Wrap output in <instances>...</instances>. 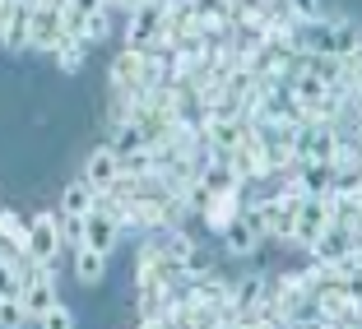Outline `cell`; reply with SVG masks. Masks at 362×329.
Masks as SVG:
<instances>
[{
    "mask_svg": "<svg viewBox=\"0 0 362 329\" xmlns=\"http://www.w3.org/2000/svg\"><path fill=\"white\" fill-rule=\"evenodd\" d=\"M19 301H23V311H28V320H42V311L56 306V269L52 265H28Z\"/></svg>",
    "mask_w": 362,
    "mask_h": 329,
    "instance_id": "cell-1",
    "label": "cell"
},
{
    "mask_svg": "<svg viewBox=\"0 0 362 329\" xmlns=\"http://www.w3.org/2000/svg\"><path fill=\"white\" fill-rule=\"evenodd\" d=\"M349 246H358V227H339V223H330V227H320V232L311 237L302 251L311 255V265H325V269H330L334 260L349 251Z\"/></svg>",
    "mask_w": 362,
    "mask_h": 329,
    "instance_id": "cell-2",
    "label": "cell"
},
{
    "mask_svg": "<svg viewBox=\"0 0 362 329\" xmlns=\"http://www.w3.org/2000/svg\"><path fill=\"white\" fill-rule=\"evenodd\" d=\"M163 19H168V0H144L139 10H130V28H126V47L149 52V42L158 37Z\"/></svg>",
    "mask_w": 362,
    "mask_h": 329,
    "instance_id": "cell-3",
    "label": "cell"
},
{
    "mask_svg": "<svg viewBox=\"0 0 362 329\" xmlns=\"http://www.w3.org/2000/svg\"><path fill=\"white\" fill-rule=\"evenodd\" d=\"M61 218L56 213H37L28 223V260L33 265H56V251H61Z\"/></svg>",
    "mask_w": 362,
    "mask_h": 329,
    "instance_id": "cell-4",
    "label": "cell"
},
{
    "mask_svg": "<svg viewBox=\"0 0 362 329\" xmlns=\"http://www.w3.org/2000/svg\"><path fill=\"white\" fill-rule=\"evenodd\" d=\"M65 42H75V37L61 28V14L56 10L28 14V47H37V52H61Z\"/></svg>",
    "mask_w": 362,
    "mask_h": 329,
    "instance_id": "cell-5",
    "label": "cell"
},
{
    "mask_svg": "<svg viewBox=\"0 0 362 329\" xmlns=\"http://www.w3.org/2000/svg\"><path fill=\"white\" fill-rule=\"evenodd\" d=\"M242 204H246L242 186H233V191H214L209 204H204V223H209L214 232H223V223H233L237 213H242Z\"/></svg>",
    "mask_w": 362,
    "mask_h": 329,
    "instance_id": "cell-6",
    "label": "cell"
},
{
    "mask_svg": "<svg viewBox=\"0 0 362 329\" xmlns=\"http://www.w3.org/2000/svg\"><path fill=\"white\" fill-rule=\"evenodd\" d=\"M320 227H330V209H325V200H320V195H302V204H298V232H293V241L307 246Z\"/></svg>",
    "mask_w": 362,
    "mask_h": 329,
    "instance_id": "cell-7",
    "label": "cell"
},
{
    "mask_svg": "<svg viewBox=\"0 0 362 329\" xmlns=\"http://www.w3.org/2000/svg\"><path fill=\"white\" fill-rule=\"evenodd\" d=\"M117 172H121V153L107 144V149H98V153H88V167H84V181L93 186V191H107L112 181H117Z\"/></svg>",
    "mask_w": 362,
    "mask_h": 329,
    "instance_id": "cell-8",
    "label": "cell"
},
{
    "mask_svg": "<svg viewBox=\"0 0 362 329\" xmlns=\"http://www.w3.org/2000/svg\"><path fill=\"white\" fill-rule=\"evenodd\" d=\"M218 237H223V251H228V255H251V251L260 246V232L246 223L242 213H237L233 223H223V232H218Z\"/></svg>",
    "mask_w": 362,
    "mask_h": 329,
    "instance_id": "cell-9",
    "label": "cell"
},
{
    "mask_svg": "<svg viewBox=\"0 0 362 329\" xmlns=\"http://www.w3.org/2000/svg\"><path fill=\"white\" fill-rule=\"evenodd\" d=\"M79 246H93V251H107L112 255V246H117V223L107 218V213H84V241Z\"/></svg>",
    "mask_w": 362,
    "mask_h": 329,
    "instance_id": "cell-10",
    "label": "cell"
},
{
    "mask_svg": "<svg viewBox=\"0 0 362 329\" xmlns=\"http://www.w3.org/2000/svg\"><path fill=\"white\" fill-rule=\"evenodd\" d=\"M93 200H98V191L88 186V181H70V186L61 191V213L84 218V213H93Z\"/></svg>",
    "mask_w": 362,
    "mask_h": 329,
    "instance_id": "cell-11",
    "label": "cell"
},
{
    "mask_svg": "<svg viewBox=\"0 0 362 329\" xmlns=\"http://www.w3.org/2000/svg\"><path fill=\"white\" fill-rule=\"evenodd\" d=\"M75 274H79V283H103V274H107V251L75 246Z\"/></svg>",
    "mask_w": 362,
    "mask_h": 329,
    "instance_id": "cell-12",
    "label": "cell"
},
{
    "mask_svg": "<svg viewBox=\"0 0 362 329\" xmlns=\"http://www.w3.org/2000/svg\"><path fill=\"white\" fill-rule=\"evenodd\" d=\"M0 246L28 255V223H23L19 213H10V209H0Z\"/></svg>",
    "mask_w": 362,
    "mask_h": 329,
    "instance_id": "cell-13",
    "label": "cell"
},
{
    "mask_svg": "<svg viewBox=\"0 0 362 329\" xmlns=\"http://www.w3.org/2000/svg\"><path fill=\"white\" fill-rule=\"evenodd\" d=\"M260 301H265V278H260V274H246L242 283L233 287V306L237 311H251V306H260Z\"/></svg>",
    "mask_w": 362,
    "mask_h": 329,
    "instance_id": "cell-14",
    "label": "cell"
},
{
    "mask_svg": "<svg viewBox=\"0 0 362 329\" xmlns=\"http://www.w3.org/2000/svg\"><path fill=\"white\" fill-rule=\"evenodd\" d=\"M168 232V241H163V255L168 260H177V265H186V255L195 251V237L186 232V227H163Z\"/></svg>",
    "mask_w": 362,
    "mask_h": 329,
    "instance_id": "cell-15",
    "label": "cell"
},
{
    "mask_svg": "<svg viewBox=\"0 0 362 329\" xmlns=\"http://www.w3.org/2000/svg\"><path fill=\"white\" fill-rule=\"evenodd\" d=\"M107 32H112V10H93L79 23V42H103Z\"/></svg>",
    "mask_w": 362,
    "mask_h": 329,
    "instance_id": "cell-16",
    "label": "cell"
},
{
    "mask_svg": "<svg viewBox=\"0 0 362 329\" xmlns=\"http://www.w3.org/2000/svg\"><path fill=\"white\" fill-rule=\"evenodd\" d=\"M330 274H334V278H344V283H358V274H362V251H358V246H349V251L334 260Z\"/></svg>",
    "mask_w": 362,
    "mask_h": 329,
    "instance_id": "cell-17",
    "label": "cell"
},
{
    "mask_svg": "<svg viewBox=\"0 0 362 329\" xmlns=\"http://www.w3.org/2000/svg\"><path fill=\"white\" fill-rule=\"evenodd\" d=\"M0 325L14 329V325H28V311H23L19 297H0Z\"/></svg>",
    "mask_w": 362,
    "mask_h": 329,
    "instance_id": "cell-18",
    "label": "cell"
},
{
    "mask_svg": "<svg viewBox=\"0 0 362 329\" xmlns=\"http://www.w3.org/2000/svg\"><path fill=\"white\" fill-rule=\"evenodd\" d=\"M56 61H61V70H65V75H75L79 65H84V42H65L61 52H56Z\"/></svg>",
    "mask_w": 362,
    "mask_h": 329,
    "instance_id": "cell-19",
    "label": "cell"
},
{
    "mask_svg": "<svg viewBox=\"0 0 362 329\" xmlns=\"http://www.w3.org/2000/svg\"><path fill=\"white\" fill-rule=\"evenodd\" d=\"M37 325H42V329H70V325H75V316H70V311L56 301V306L42 311V320H37Z\"/></svg>",
    "mask_w": 362,
    "mask_h": 329,
    "instance_id": "cell-20",
    "label": "cell"
},
{
    "mask_svg": "<svg viewBox=\"0 0 362 329\" xmlns=\"http://www.w3.org/2000/svg\"><path fill=\"white\" fill-rule=\"evenodd\" d=\"M288 10H293V19L298 23H316L320 19V0H284Z\"/></svg>",
    "mask_w": 362,
    "mask_h": 329,
    "instance_id": "cell-21",
    "label": "cell"
},
{
    "mask_svg": "<svg viewBox=\"0 0 362 329\" xmlns=\"http://www.w3.org/2000/svg\"><path fill=\"white\" fill-rule=\"evenodd\" d=\"M56 227H61V246H79L84 241V218H70V213H65Z\"/></svg>",
    "mask_w": 362,
    "mask_h": 329,
    "instance_id": "cell-22",
    "label": "cell"
},
{
    "mask_svg": "<svg viewBox=\"0 0 362 329\" xmlns=\"http://www.w3.org/2000/svg\"><path fill=\"white\" fill-rule=\"evenodd\" d=\"M75 14H93V10H103V0H65Z\"/></svg>",
    "mask_w": 362,
    "mask_h": 329,
    "instance_id": "cell-23",
    "label": "cell"
},
{
    "mask_svg": "<svg viewBox=\"0 0 362 329\" xmlns=\"http://www.w3.org/2000/svg\"><path fill=\"white\" fill-rule=\"evenodd\" d=\"M103 10H121V0H103Z\"/></svg>",
    "mask_w": 362,
    "mask_h": 329,
    "instance_id": "cell-24",
    "label": "cell"
}]
</instances>
